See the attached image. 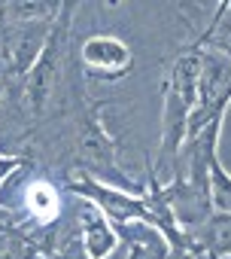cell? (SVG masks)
I'll return each instance as SVG.
<instances>
[{
    "mask_svg": "<svg viewBox=\"0 0 231 259\" xmlns=\"http://www.w3.org/2000/svg\"><path fill=\"white\" fill-rule=\"evenodd\" d=\"M213 189H216V204L231 213V177L222 168H213Z\"/></svg>",
    "mask_w": 231,
    "mask_h": 259,
    "instance_id": "1",
    "label": "cell"
}]
</instances>
